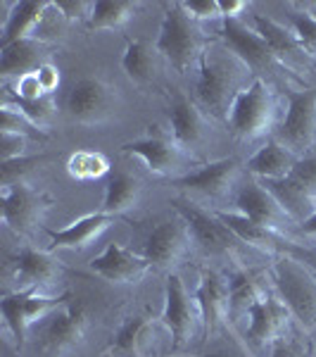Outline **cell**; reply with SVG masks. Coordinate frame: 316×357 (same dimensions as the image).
Returning <instances> with one entry per match:
<instances>
[{"mask_svg": "<svg viewBox=\"0 0 316 357\" xmlns=\"http://www.w3.org/2000/svg\"><path fill=\"white\" fill-rule=\"evenodd\" d=\"M248 329H245V338L255 348H271L276 341L285 338L290 333L292 314L285 307V303L278 298V293L269 289L264 296L250 307L248 312Z\"/></svg>", "mask_w": 316, "mask_h": 357, "instance_id": "2e32d148", "label": "cell"}, {"mask_svg": "<svg viewBox=\"0 0 316 357\" xmlns=\"http://www.w3.org/2000/svg\"><path fill=\"white\" fill-rule=\"evenodd\" d=\"M250 72L231 50L223 48H205L198 62V82H195V102L212 119H223L235 96L245 89L243 77Z\"/></svg>", "mask_w": 316, "mask_h": 357, "instance_id": "6da1fadb", "label": "cell"}, {"mask_svg": "<svg viewBox=\"0 0 316 357\" xmlns=\"http://www.w3.org/2000/svg\"><path fill=\"white\" fill-rule=\"evenodd\" d=\"M122 153L141 160L150 174L174 178V181L193 174V165L198 162L195 155L183 151L169 134H155L148 138H138V141H129L122 146Z\"/></svg>", "mask_w": 316, "mask_h": 357, "instance_id": "8fae6325", "label": "cell"}, {"mask_svg": "<svg viewBox=\"0 0 316 357\" xmlns=\"http://www.w3.org/2000/svg\"><path fill=\"white\" fill-rule=\"evenodd\" d=\"M252 26L262 33L264 41L271 45V50L281 57V62H283L285 67H290V62L300 60V57H304V60H312L307 50L302 48V43L297 41L295 31H292L290 26L281 24V22L274 20V17L255 15V17H252Z\"/></svg>", "mask_w": 316, "mask_h": 357, "instance_id": "484cf974", "label": "cell"}, {"mask_svg": "<svg viewBox=\"0 0 316 357\" xmlns=\"http://www.w3.org/2000/svg\"><path fill=\"white\" fill-rule=\"evenodd\" d=\"M195 301L203 312L205 338L214 336L231 324V293H228V276H223L214 269H205L200 274Z\"/></svg>", "mask_w": 316, "mask_h": 357, "instance_id": "ac0fdd59", "label": "cell"}, {"mask_svg": "<svg viewBox=\"0 0 316 357\" xmlns=\"http://www.w3.org/2000/svg\"><path fill=\"white\" fill-rule=\"evenodd\" d=\"M62 262L50 250H36V248H22L13 262V279L17 281L15 291L38 289L45 291L62 279Z\"/></svg>", "mask_w": 316, "mask_h": 357, "instance_id": "ffe728a7", "label": "cell"}, {"mask_svg": "<svg viewBox=\"0 0 316 357\" xmlns=\"http://www.w3.org/2000/svg\"><path fill=\"white\" fill-rule=\"evenodd\" d=\"M314 276H316V274H314Z\"/></svg>", "mask_w": 316, "mask_h": 357, "instance_id": "c3c4849f", "label": "cell"}, {"mask_svg": "<svg viewBox=\"0 0 316 357\" xmlns=\"http://www.w3.org/2000/svg\"><path fill=\"white\" fill-rule=\"evenodd\" d=\"M219 38L250 72H281V69H288L271 50V45L264 41L262 33L252 24H245L243 20H223Z\"/></svg>", "mask_w": 316, "mask_h": 357, "instance_id": "5bb4252c", "label": "cell"}, {"mask_svg": "<svg viewBox=\"0 0 316 357\" xmlns=\"http://www.w3.org/2000/svg\"><path fill=\"white\" fill-rule=\"evenodd\" d=\"M88 269L112 286H136L152 272V264L143 255L112 241L100 255L88 262Z\"/></svg>", "mask_w": 316, "mask_h": 357, "instance_id": "e0dca14e", "label": "cell"}, {"mask_svg": "<svg viewBox=\"0 0 316 357\" xmlns=\"http://www.w3.org/2000/svg\"><path fill=\"white\" fill-rule=\"evenodd\" d=\"M248 8H250V5L245 3V0H219L221 22L223 20H240Z\"/></svg>", "mask_w": 316, "mask_h": 357, "instance_id": "ee69618b", "label": "cell"}, {"mask_svg": "<svg viewBox=\"0 0 316 357\" xmlns=\"http://www.w3.org/2000/svg\"><path fill=\"white\" fill-rule=\"evenodd\" d=\"M157 48H152L143 38H131L122 53V69L131 84L145 86L152 82L157 69Z\"/></svg>", "mask_w": 316, "mask_h": 357, "instance_id": "1f68e13d", "label": "cell"}, {"mask_svg": "<svg viewBox=\"0 0 316 357\" xmlns=\"http://www.w3.org/2000/svg\"><path fill=\"white\" fill-rule=\"evenodd\" d=\"M67 174L74 181H97L110 172V160L100 151H77L67 160Z\"/></svg>", "mask_w": 316, "mask_h": 357, "instance_id": "836d02e7", "label": "cell"}, {"mask_svg": "<svg viewBox=\"0 0 316 357\" xmlns=\"http://www.w3.org/2000/svg\"><path fill=\"white\" fill-rule=\"evenodd\" d=\"M181 8L186 10V15L195 22L221 20L219 0H183Z\"/></svg>", "mask_w": 316, "mask_h": 357, "instance_id": "f35d334b", "label": "cell"}, {"mask_svg": "<svg viewBox=\"0 0 316 357\" xmlns=\"http://www.w3.org/2000/svg\"><path fill=\"white\" fill-rule=\"evenodd\" d=\"M141 3L131 0H95L93 15L86 29L88 31H122L136 20Z\"/></svg>", "mask_w": 316, "mask_h": 357, "instance_id": "4dcf8cb0", "label": "cell"}, {"mask_svg": "<svg viewBox=\"0 0 316 357\" xmlns=\"http://www.w3.org/2000/svg\"><path fill=\"white\" fill-rule=\"evenodd\" d=\"M3 102L13 105L22 117H26L29 122L36 126L38 131L48 134L55 124V117H57V105H55V96H43V98H36V100H22V98H15V96H5Z\"/></svg>", "mask_w": 316, "mask_h": 357, "instance_id": "d6a6232c", "label": "cell"}, {"mask_svg": "<svg viewBox=\"0 0 316 357\" xmlns=\"http://www.w3.org/2000/svg\"><path fill=\"white\" fill-rule=\"evenodd\" d=\"M276 114H278V102H276L271 84L262 77H255L231 102L226 114V126L233 138L252 143L264 136H274Z\"/></svg>", "mask_w": 316, "mask_h": 357, "instance_id": "7a4b0ae2", "label": "cell"}, {"mask_svg": "<svg viewBox=\"0 0 316 357\" xmlns=\"http://www.w3.org/2000/svg\"><path fill=\"white\" fill-rule=\"evenodd\" d=\"M41 65H45V43L38 38L0 45V74L5 82L36 72Z\"/></svg>", "mask_w": 316, "mask_h": 357, "instance_id": "cb8c5ba5", "label": "cell"}, {"mask_svg": "<svg viewBox=\"0 0 316 357\" xmlns=\"http://www.w3.org/2000/svg\"><path fill=\"white\" fill-rule=\"evenodd\" d=\"M50 205H53V198L26 181H17L0 188V220L8 231L22 236V238L31 236L41 227Z\"/></svg>", "mask_w": 316, "mask_h": 357, "instance_id": "ba28073f", "label": "cell"}, {"mask_svg": "<svg viewBox=\"0 0 316 357\" xmlns=\"http://www.w3.org/2000/svg\"><path fill=\"white\" fill-rule=\"evenodd\" d=\"M314 350H316V333H314Z\"/></svg>", "mask_w": 316, "mask_h": 357, "instance_id": "7dc6e473", "label": "cell"}, {"mask_svg": "<svg viewBox=\"0 0 316 357\" xmlns=\"http://www.w3.org/2000/svg\"><path fill=\"white\" fill-rule=\"evenodd\" d=\"M36 77H38V84H41L43 93L45 96H55V91L60 89V69L50 62H45L36 69Z\"/></svg>", "mask_w": 316, "mask_h": 357, "instance_id": "7bdbcfd3", "label": "cell"}, {"mask_svg": "<svg viewBox=\"0 0 316 357\" xmlns=\"http://www.w3.org/2000/svg\"><path fill=\"white\" fill-rule=\"evenodd\" d=\"M195 248L198 245H195L188 224L181 217H171V220H162L148 234L145 245H143V257L157 272L174 274L176 267H181L193 255Z\"/></svg>", "mask_w": 316, "mask_h": 357, "instance_id": "7c38bea8", "label": "cell"}, {"mask_svg": "<svg viewBox=\"0 0 316 357\" xmlns=\"http://www.w3.org/2000/svg\"><path fill=\"white\" fill-rule=\"evenodd\" d=\"M274 138L295 158H307L316 143V89L288 91V110L276 124Z\"/></svg>", "mask_w": 316, "mask_h": 357, "instance_id": "30bf717a", "label": "cell"}, {"mask_svg": "<svg viewBox=\"0 0 316 357\" xmlns=\"http://www.w3.org/2000/svg\"><path fill=\"white\" fill-rule=\"evenodd\" d=\"M300 231L304 236H309V238H316V210L312 217H307V220L300 224Z\"/></svg>", "mask_w": 316, "mask_h": 357, "instance_id": "bcb514c9", "label": "cell"}, {"mask_svg": "<svg viewBox=\"0 0 316 357\" xmlns=\"http://www.w3.org/2000/svg\"><path fill=\"white\" fill-rule=\"evenodd\" d=\"M290 178H295L300 186H304L316 198V155H307V158L297 160V165L290 172Z\"/></svg>", "mask_w": 316, "mask_h": 357, "instance_id": "60d3db41", "label": "cell"}, {"mask_svg": "<svg viewBox=\"0 0 316 357\" xmlns=\"http://www.w3.org/2000/svg\"><path fill=\"white\" fill-rule=\"evenodd\" d=\"M69 293L62 296H45L38 289H24V291H10L0 298V312H3L5 329L15 338L17 345L26 341V333L36 321L48 319L55 310L69 301Z\"/></svg>", "mask_w": 316, "mask_h": 357, "instance_id": "9c48e42d", "label": "cell"}, {"mask_svg": "<svg viewBox=\"0 0 316 357\" xmlns=\"http://www.w3.org/2000/svg\"><path fill=\"white\" fill-rule=\"evenodd\" d=\"M41 162L43 158H22V160H13V162H3V167H0V172H3V186L24 181L26 172H31L33 167Z\"/></svg>", "mask_w": 316, "mask_h": 357, "instance_id": "b9f144b4", "label": "cell"}, {"mask_svg": "<svg viewBox=\"0 0 316 357\" xmlns=\"http://www.w3.org/2000/svg\"><path fill=\"white\" fill-rule=\"evenodd\" d=\"M243 162L238 158H223L216 162H207L193 174L176 178L174 186L179 188L183 198L198 205H219L223 200L235 198L238 193Z\"/></svg>", "mask_w": 316, "mask_h": 357, "instance_id": "8992f818", "label": "cell"}, {"mask_svg": "<svg viewBox=\"0 0 316 357\" xmlns=\"http://www.w3.org/2000/svg\"><path fill=\"white\" fill-rule=\"evenodd\" d=\"M162 326L169 333L171 350L181 353L198 343L200 336H205L203 312L198 307V301L186 289L179 274H166L164 281V310H162Z\"/></svg>", "mask_w": 316, "mask_h": 357, "instance_id": "5b68a950", "label": "cell"}, {"mask_svg": "<svg viewBox=\"0 0 316 357\" xmlns=\"http://www.w3.org/2000/svg\"><path fill=\"white\" fill-rule=\"evenodd\" d=\"M33 131H38L36 126L29 122L26 117H22L13 105L3 102V107H0V134H24V136H29V134H33Z\"/></svg>", "mask_w": 316, "mask_h": 357, "instance_id": "8d00e7d4", "label": "cell"}, {"mask_svg": "<svg viewBox=\"0 0 316 357\" xmlns=\"http://www.w3.org/2000/svg\"><path fill=\"white\" fill-rule=\"evenodd\" d=\"M29 136L24 134H0V158L3 162H13V160L26 158Z\"/></svg>", "mask_w": 316, "mask_h": 357, "instance_id": "ab89813d", "label": "cell"}, {"mask_svg": "<svg viewBox=\"0 0 316 357\" xmlns=\"http://www.w3.org/2000/svg\"><path fill=\"white\" fill-rule=\"evenodd\" d=\"M95 0H55V8L60 10L62 20L77 22V24H88L90 15H93Z\"/></svg>", "mask_w": 316, "mask_h": 357, "instance_id": "74e56055", "label": "cell"}, {"mask_svg": "<svg viewBox=\"0 0 316 357\" xmlns=\"http://www.w3.org/2000/svg\"><path fill=\"white\" fill-rule=\"evenodd\" d=\"M143 200V181L141 176L129 174V172H122L107 183L105 188V198H102V207L100 212L112 217H122L126 212H134Z\"/></svg>", "mask_w": 316, "mask_h": 357, "instance_id": "f1b7e54d", "label": "cell"}, {"mask_svg": "<svg viewBox=\"0 0 316 357\" xmlns=\"http://www.w3.org/2000/svg\"><path fill=\"white\" fill-rule=\"evenodd\" d=\"M152 321L150 317H143V314H136V317H129L119 331L114 333V348L122 350L126 355H143V343H145V331L152 329Z\"/></svg>", "mask_w": 316, "mask_h": 357, "instance_id": "e575fe53", "label": "cell"}, {"mask_svg": "<svg viewBox=\"0 0 316 357\" xmlns=\"http://www.w3.org/2000/svg\"><path fill=\"white\" fill-rule=\"evenodd\" d=\"M119 222V217L105 215V212H93V215H86L81 220L72 222L69 227L60 229H48V238L50 243L45 250L55 252V250H86L88 245H93L107 229H112Z\"/></svg>", "mask_w": 316, "mask_h": 357, "instance_id": "603a6c76", "label": "cell"}, {"mask_svg": "<svg viewBox=\"0 0 316 357\" xmlns=\"http://www.w3.org/2000/svg\"><path fill=\"white\" fill-rule=\"evenodd\" d=\"M171 205H174L176 215L188 224L198 248L216 255V252H231L235 243H238V238L233 236L231 229L219 220L216 210H210V207L193 203V200L183 198V195L176 198Z\"/></svg>", "mask_w": 316, "mask_h": 357, "instance_id": "9a60e30c", "label": "cell"}, {"mask_svg": "<svg viewBox=\"0 0 316 357\" xmlns=\"http://www.w3.org/2000/svg\"><path fill=\"white\" fill-rule=\"evenodd\" d=\"M271 284L304 333H316V276L295 257H278L271 267Z\"/></svg>", "mask_w": 316, "mask_h": 357, "instance_id": "3957f363", "label": "cell"}, {"mask_svg": "<svg viewBox=\"0 0 316 357\" xmlns=\"http://www.w3.org/2000/svg\"><path fill=\"white\" fill-rule=\"evenodd\" d=\"M53 0H15V3H0L3 10V36L0 45H10L24 38H38L43 20L48 17Z\"/></svg>", "mask_w": 316, "mask_h": 357, "instance_id": "44dd1931", "label": "cell"}, {"mask_svg": "<svg viewBox=\"0 0 316 357\" xmlns=\"http://www.w3.org/2000/svg\"><path fill=\"white\" fill-rule=\"evenodd\" d=\"M210 117L203 112V107L198 105L191 98L181 96L171 102L169 107V136L174 138L176 143L195 155L193 151L200 148L203 143H207L210 138Z\"/></svg>", "mask_w": 316, "mask_h": 357, "instance_id": "7402d4cb", "label": "cell"}, {"mask_svg": "<svg viewBox=\"0 0 316 357\" xmlns=\"http://www.w3.org/2000/svg\"><path fill=\"white\" fill-rule=\"evenodd\" d=\"M290 29L295 31L297 41L307 50L309 57L316 60V15L309 13L307 8L292 10L290 13Z\"/></svg>", "mask_w": 316, "mask_h": 357, "instance_id": "d590c367", "label": "cell"}, {"mask_svg": "<svg viewBox=\"0 0 316 357\" xmlns=\"http://www.w3.org/2000/svg\"><path fill=\"white\" fill-rule=\"evenodd\" d=\"M216 215H219V220L226 224L228 229L233 231L235 238L240 241V243L255 248V250H264V252H276V248L281 243V234L271 231V229L262 227V224L248 220L245 215H240V212H226V210H216Z\"/></svg>", "mask_w": 316, "mask_h": 357, "instance_id": "f546056e", "label": "cell"}, {"mask_svg": "<svg viewBox=\"0 0 316 357\" xmlns=\"http://www.w3.org/2000/svg\"><path fill=\"white\" fill-rule=\"evenodd\" d=\"M65 110L74 124L97 129L110 124L119 110V93L100 77H84L69 89Z\"/></svg>", "mask_w": 316, "mask_h": 357, "instance_id": "52a82bcc", "label": "cell"}, {"mask_svg": "<svg viewBox=\"0 0 316 357\" xmlns=\"http://www.w3.org/2000/svg\"><path fill=\"white\" fill-rule=\"evenodd\" d=\"M260 181V178H257ZM267 186V191L278 200V205L285 210V215L290 217L295 224H302L307 217L314 215L316 210V198L307 191L304 186L295 181V178H274V181H262Z\"/></svg>", "mask_w": 316, "mask_h": 357, "instance_id": "4316f807", "label": "cell"}, {"mask_svg": "<svg viewBox=\"0 0 316 357\" xmlns=\"http://www.w3.org/2000/svg\"><path fill=\"white\" fill-rule=\"evenodd\" d=\"M233 205H235V212H240V215H245L248 220L262 224V227L271 229V231L281 236L295 224L285 215L283 207L278 205V200H276L274 195L267 191V186H264L262 181H257V178H248V181L238 188V193H235V198H233Z\"/></svg>", "mask_w": 316, "mask_h": 357, "instance_id": "d6986e66", "label": "cell"}, {"mask_svg": "<svg viewBox=\"0 0 316 357\" xmlns=\"http://www.w3.org/2000/svg\"><path fill=\"white\" fill-rule=\"evenodd\" d=\"M297 160L288 148H283L278 141L271 136L262 143V148L245 162V169L250 172L252 178L260 181H274V178H285L290 176L292 167L297 165Z\"/></svg>", "mask_w": 316, "mask_h": 357, "instance_id": "d4e9b609", "label": "cell"}, {"mask_svg": "<svg viewBox=\"0 0 316 357\" xmlns=\"http://www.w3.org/2000/svg\"><path fill=\"white\" fill-rule=\"evenodd\" d=\"M88 333V310L81 298H69L48 317L41 331V350L50 357H65L84 345Z\"/></svg>", "mask_w": 316, "mask_h": 357, "instance_id": "4fadbf2b", "label": "cell"}, {"mask_svg": "<svg viewBox=\"0 0 316 357\" xmlns=\"http://www.w3.org/2000/svg\"><path fill=\"white\" fill-rule=\"evenodd\" d=\"M269 357H302V353L297 350V345L292 341H288V336H285V338H281V341H276L271 345Z\"/></svg>", "mask_w": 316, "mask_h": 357, "instance_id": "f6af8a7d", "label": "cell"}, {"mask_svg": "<svg viewBox=\"0 0 316 357\" xmlns=\"http://www.w3.org/2000/svg\"><path fill=\"white\" fill-rule=\"evenodd\" d=\"M269 286L264 284V274L250 272V269H238L228 276V293H231V324H238L248 317L250 307L255 305Z\"/></svg>", "mask_w": 316, "mask_h": 357, "instance_id": "83f0119b", "label": "cell"}, {"mask_svg": "<svg viewBox=\"0 0 316 357\" xmlns=\"http://www.w3.org/2000/svg\"><path fill=\"white\" fill-rule=\"evenodd\" d=\"M155 48L179 74L191 69L193 65L198 67L200 57L205 53V41L198 22L186 15L181 3L166 5Z\"/></svg>", "mask_w": 316, "mask_h": 357, "instance_id": "277c9868", "label": "cell"}]
</instances>
